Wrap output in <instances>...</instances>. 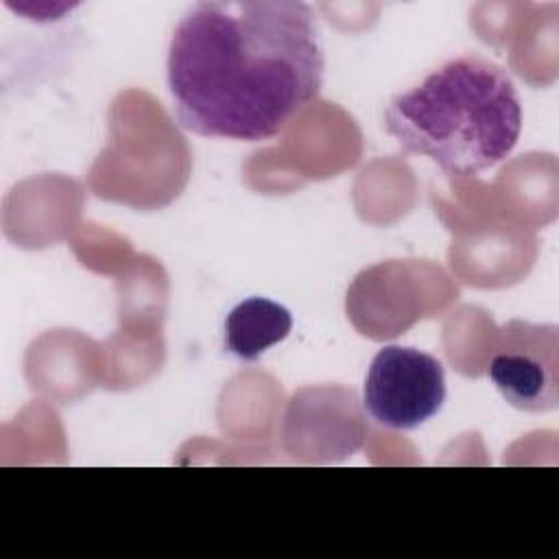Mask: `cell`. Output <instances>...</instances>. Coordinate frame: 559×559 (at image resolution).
Here are the masks:
<instances>
[{
  "label": "cell",
  "mask_w": 559,
  "mask_h": 559,
  "mask_svg": "<svg viewBox=\"0 0 559 559\" xmlns=\"http://www.w3.org/2000/svg\"><path fill=\"white\" fill-rule=\"evenodd\" d=\"M323 70L317 13L306 2H199L173 31L166 83L183 129L260 142L319 96Z\"/></svg>",
  "instance_id": "6da1fadb"
},
{
  "label": "cell",
  "mask_w": 559,
  "mask_h": 559,
  "mask_svg": "<svg viewBox=\"0 0 559 559\" xmlns=\"http://www.w3.org/2000/svg\"><path fill=\"white\" fill-rule=\"evenodd\" d=\"M559 328L513 319L500 328L489 360V378L500 395L520 411L544 413L559 404Z\"/></svg>",
  "instance_id": "277c9868"
},
{
  "label": "cell",
  "mask_w": 559,
  "mask_h": 559,
  "mask_svg": "<svg viewBox=\"0 0 559 559\" xmlns=\"http://www.w3.org/2000/svg\"><path fill=\"white\" fill-rule=\"evenodd\" d=\"M293 328L286 306L266 297H247L225 319V347L240 360H255L284 341Z\"/></svg>",
  "instance_id": "5b68a950"
},
{
  "label": "cell",
  "mask_w": 559,
  "mask_h": 559,
  "mask_svg": "<svg viewBox=\"0 0 559 559\" xmlns=\"http://www.w3.org/2000/svg\"><path fill=\"white\" fill-rule=\"evenodd\" d=\"M445 402L443 365L415 347H382L367 371L362 406L391 430H413L435 417Z\"/></svg>",
  "instance_id": "3957f363"
},
{
  "label": "cell",
  "mask_w": 559,
  "mask_h": 559,
  "mask_svg": "<svg viewBox=\"0 0 559 559\" xmlns=\"http://www.w3.org/2000/svg\"><path fill=\"white\" fill-rule=\"evenodd\" d=\"M384 127L404 153L430 157L450 177H476L513 151L522 105L507 70L465 55L397 94Z\"/></svg>",
  "instance_id": "7a4b0ae2"
}]
</instances>
